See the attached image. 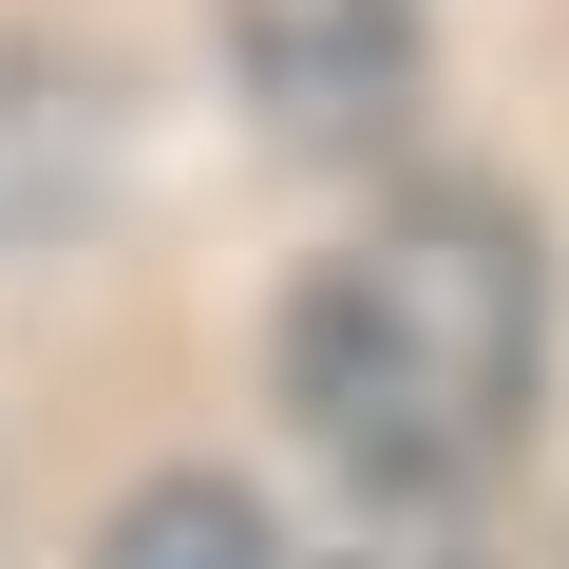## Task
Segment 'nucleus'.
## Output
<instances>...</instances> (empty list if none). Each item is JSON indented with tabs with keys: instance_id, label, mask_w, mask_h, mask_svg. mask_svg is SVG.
<instances>
[{
	"instance_id": "f03ea898",
	"label": "nucleus",
	"mask_w": 569,
	"mask_h": 569,
	"mask_svg": "<svg viewBox=\"0 0 569 569\" xmlns=\"http://www.w3.org/2000/svg\"><path fill=\"white\" fill-rule=\"evenodd\" d=\"M247 58H266L284 133H361V114H380V96L418 77L399 0H247Z\"/></svg>"
},
{
	"instance_id": "7ed1b4c3",
	"label": "nucleus",
	"mask_w": 569,
	"mask_h": 569,
	"mask_svg": "<svg viewBox=\"0 0 569 569\" xmlns=\"http://www.w3.org/2000/svg\"><path fill=\"white\" fill-rule=\"evenodd\" d=\"M114 569H284V550H266V512H247L228 475H152V493L114 512Z\"/></svg>"
},
{
	"instance_id": "f257e3e1",
	"label": "nucleus",
	"mask_w": 569,
	"mask_h": 569,
	"mask_svg": "<svg viewBox=\"0 0 569 569\" xmlns=\"http://www.w3.org/2000/svg\"><path fill=\"white\" fill-rule=\"evenodd\" d=\"M531 380H550V247L493 190L380 209L361 247L305 266V305H284V418H305L361 493H399V512L512 475Z\"/></svg>"
}]
</instances>
